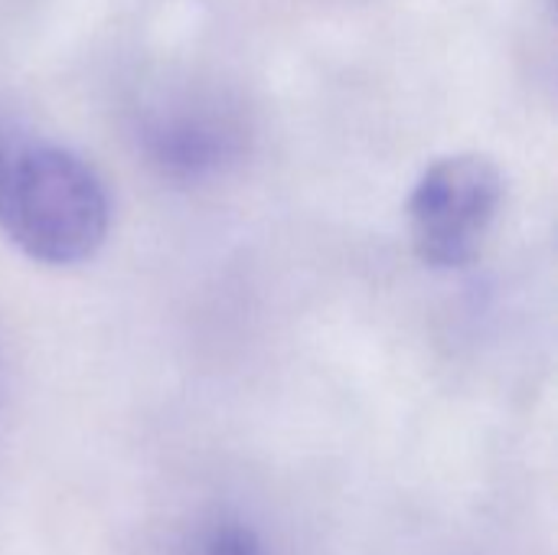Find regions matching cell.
Wrapping results in <instances>:
<instances>
[{
  "mask_svg": "<svg viewBox=\"0 0 558 555\" xmlns=\"http://www.w3.org/2000/svg\"><path fill=\"white\" fill-rule=\"evenodd\" d=\"M507 200L504 170L484 154L435 160L409 193L405 226L422 265L458 272L481 258Z\"/></svg>",
  "mask_w": 558,
  "mask_h": 555,
  "instance_id": "2",
  "label": "cell"
},
{
  "mask_svg": "<svg viewBox=\"0 0 558 555\" xmlns=\"http://www.w3.org/2000/svg\"><path fill=\"white\" fill-rule=\"evenodd\" d=\"M196 555H268V546H265V540L258 536L255 527L226 517V520L209 523L199 533Z\"/></svg>",
  "mask_w": 558,
  "mask_h": 555,
  "instance_id": "4",
  "label": "cell"
},
{
  "mask_svg": "<svg viewBox=\"0 0 558 555\" xmlns=\"http://www.w3.org/2000/svg\"><path fill=\"white\" fill-rule=\"evenodd\" d=\"M111 200L98 170L49 137L0 131V232L26 258L52 268L98 255Z\"/></svg>",
  "mask_w": 558,
  "mask_h": 555,
  "instance_id": "1",
  "label": "cell"
},
{
  "mask_svg": "<svg viewBox=\"0 0 558 555\" xmlns=\"http://www.w3.org/2000/svg\"><path fill=\"white\" fill-rule=\"evenodd\" d=\"M137 144L160 177L196 183L235 164L245 147V128L239 114H232L219 101L183 95L144 111Z\"/></svg>",
  "mask_w": 558,
  "mask_h": 555,
  "instance_id": "3",
  "label": "cell"
}]
</instances>
